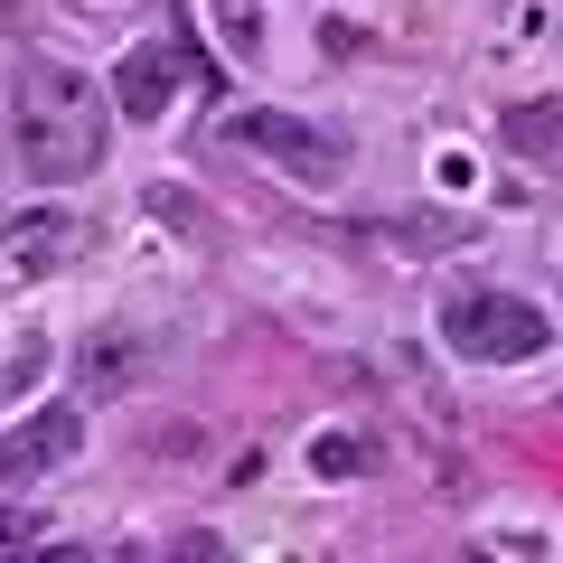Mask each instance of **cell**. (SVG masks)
<instances>
[{"instance_id": "obj_5", "label": "cell", "mask_w": 563, "mask_h": 563, "mask_svg": "<svg viewBox=\"0 0 563 563\" xmlns=\"http://www.w3.org/2000/svg\"><path fill=\"white\" fill-rule=\"evenodd\" d=\"M179 76H198V57H179V47H161V38H141L132 57L113 66V103H122V113H141V122H161L169 95H179Z\"/></svg>"}, {"instance_id": "obj_9", "label": "cell", "mask_w": 563, "mask_h": 563, "mask_svg": "<svg viewBox=\"0 0 563 563\" xmlns=\"http://www.w3.org/2000/svg\"><path fill=\"white\" fill-rule=\"evenodd\" d=\"M207 29L225 38V57H235V66H254V57H263V20H254V0H207Z\"/></svg>"}, {"instance_id": "obj_6", "label": "cell", "mask_w": 563, "mask_h": 563, "mask_svg": "<svg viewBox=\"0 0 563 563\" xmlns=\"http://www.w3.org/2000/svg\"><path fill=\"white\" fill-rule=\"evenodd\" d=\"M66 254H76V225H66L57 207H29V217L0 225V282H38V273H57Z\"/></svg>"}, {"instance_id": "obj_4", "label": "cell", "mask_w": 563, "mask_h": 563, "mask_svg": "<svg viewBox=\"0 0 563 563\" xmlns=\"http://www.w3.org/2000/svg\"><path fill=\"white\" fill-rule=\"evenodd\" d=\"M85 451V413L76 404H38V413L0 442V488H29V479H47V470H66Z\"/></svg>"}, {"instance_id": "obj_3", "label": "cell", "mask_w": 563, "mask_h": 563, "mask_svg": "<svg viewBox=\"0 0 563 563\" xmlns=\"http://www.w3.org/2000/svg\"><path fill=\"white\" fill-rule=\"evenodd\" d=\"M235 141L263 151L282 179H301V188H339L347 179V141L320 132V122H301V113H235Z\"/></svg>"}, {"instance_id": "obj_11", "label": "cell", "mask_w": 563, "mask_h": 563, "mask_svg": "<svg viewBox=\"0 0 563 563\" xmlns=\"http://www.w3.org/2000/svg\"><path fill=\"white\" fill-rule=\"evenodd\" d=\"M29 544H47V517L38 507H0V554H29Z\"/></svg>"}, {"instance_id": "obj_2", "label": "cell", "mask_w": 563, "mask_h": 563, "mask_svg": "<svg viewBox=\"0 0 563 563\" xmlns=\"http://www.w3.org/2000/svg\"><path fill=\"white\" fill-rule=\"evenodd\" d=\"M442 339L461 347L470 366H526L544 357V310L517 301V291H461V301H442Z\"/></svg>"}, {"instance_id": "obj_10", "label": "cell", "mask_w": 563, "mask_h": 563, "mask_svg": "<svg viewBox=\"0 0 563 563\" xmlns=\"http://www.w3.org/2000/svg\"><path fill=\"white\" fill-rule=\"evenodd\" d=\"M310 470H320V479H357L366 442H357V432H320V442H310Z\"/></svg>"}, {"instance_id": "obj_7", "label": "cell", "mask_w": 563, "mask_h": 563, "mask_svg": "<svg viewBox=\"0 0 563 563\" xmlns=\"http://www.w3.org/2000/svg\"><path fill=\"white\" fill-rule=\"evenodd\" d=\"M141 366H151V357H141L132 329H95V339L76 347V385H85V395H122V385H141Z\"/></svg>"}, {"instance_id": "obj_1", "label": "cell", "mask_w": 563, "mask_h": 563, "mask_svg": "<svg viewBox=\"0 0 563 563\" xmlns=\"http://www.w3.org/2000/svg\"><path fill=\"white\" fill-rule=\"evenodd\" d=\"M103 161V103L76 66H29L20 76V169L38 188H66Z\"/></svg>"}, {"instance_id": "obj_12", "label": "cell", "mask_w": 563, "mask_h": 563, "mask_svg": "<svg viewBox=\"0 0 563 563\" xmlns=\"http://www.w3.org/2000/svg\"><path fill=\"white\" fill-rule=\"evenodd\" d=\"M38 376H47V347H20V357L0 366V404H20V395H29Z\"/></svg>"}, {"instance_id": "obj_8", "label": "cell", "mask_w": 563, "mask_h": 563, "mask_svg": "<svg viewBox=\"0 0 563 563\" xmlns=\"http://www.w3.org/2000/svg\"><path fill=\"white\" fill-rule=\"evenodd\" d=\"M498 141L517 161H563V95H526L517 113H498Z\"/></svg>"}]
</instances>
